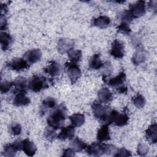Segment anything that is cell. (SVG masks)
Here are the masks:
<instances>
[{
    "instance_id": "1",
    "label": "cell",
    "mask_w": 157,
    "mask_h": 157,
    "mask_svg": "<svg viewBox=\"0 0 157 157\" xmlns=\"http://www.w3.org/2000/svg\"><path fill=\"white\" fill-rule=\"evenodd\" d=\"M67 107L64 103L60 104L50 113L47 118L48 125L55 129H61L63 127L67 117Z\"/></svg>"
},
{
    "instance_id": "2",
    "label": "cell",
    "mask_w": 157,
    "mask_h": 157,
    "mask_svg": "<svg viewBox=\"0 0 157 157\" xmlns=\"http://www.w3.org/2000/svg\"><path fill=\"white\" fill-rule=\"evenodd\" d=\"M104 82L113 88L118 93L123 94L128 91V87L126 85V77L124 72H121L114 77H109L102 80Z\"/></svg>"
},
{
    "instance_id": "3",
    "label": "cell",
    "mask_w": 157,
    "mask_h": 157,
    "mask_svg": "<svg viewBox=\"0 0 157 157\" xmlns=\"http://www.w3.org/2000/svg\"><path fill=\"white\" fill-rule=\"evenodd\" d=\"M94 117L103 124H109L111 109L102 104L101 102L95 101L91 105Z\"/></svg>"
},
{
    "instance_id": "4",
    "label": "cell",
    "mask_w": 157,
    "mask_h": 157,
    "mask_svg": "<svg viewBox=\"0 0 157 157\" xmlns=\"http://www.w3.org/2000/svg\"><path fill=\"white\" fill-rule=\"evenodd\" d=\"M47 79L42 75H34L28 82L29 90L34 93H38L48 88Z\"/></svg>"
},
{
    "instance_id": "5",
    "label": "cell",
    "mask_w": 157,
    "mask_h": 157,
    "mask_svg": "<svg viewBox=\"0 0 157 157\" xmlns=\"http://www.w3.org/2000/svg\"><path fill=\"white\" fill-rule=\"evenodd\" d=\"M129 121V116L126 113H120L116 110H111L109 124H113L117 126L126 125Z\"/></svg>"
},
{
    "instance_id": "6",
    "label": "cell",
    "mask_w": 157,
    "mask_h": 157,
    "mask_svg": "<svg viewBox=\"0 0 157 157\" xmlns=\"http://www.w3.org/2000/svg\"><path fill=\"white\" fill-rule=\"evenodd\" d=\"M67 76L72 84H74L81 77L82 72L77 63L66 62L65 63Z\"/></svg>"
},
{
    "instance_id": "7",
    "label": "cell",
    "mask_w": 157,
    "mask_h": 157,
    "mask_svg": "<svg viewBox=\"0 0 157 157\" xmlns=\"http://www.w3.org/2000/svg\"><path fill=\"white\" fill-rule=\"evenodd\" d=\"M30 65L23 58H15L9 61L6 67L15 71H21L28 69Z\"/></svg>"
},
{
    "instance_id": "8",
    "label": "cell",
    "mask_w": 157,
    "mask_h": 157,
    "mask_svg": "<svg viewBox=\"0 0 157 157\" xmlns=\"http://www.w3.org/2000/svg\"><path fill=\"white\" fill-rule=\"evenodd\" d=\"M22 141L16 140L11 144L6 145L3 148V155L6 157L15 156L18 151L22 150Z\"/></svg>"
},
{
    "instance_id": "9",
    "label": "cell",
    "mask_w": 157,
    "mask_h": 157,
    "mask_svg": "<svg viewBox=\"0 0 157 157\" xmlns=\"http://www.w3.org/2000/svg\"><path fill=\"white\" fill-rule=\"evenodd\" d=\"M75 45V42L73 39L68 38H60L57 42V49L58 52L63 55L69 53L73 50Z\"/></svg>"
},
{
    "instance_id": "10",
    "label": "cell",
    "mask_w": 157,
    "mask_h": 157,
    "mask_svg": "<svg viewBox=\"0 0 157 157\" xmlns=\"http://www.w3.org/2000/svg\"><path fill=\"white\" fill-rule=\"evenodd\" d=\"M110 54L113 58L121 59L124 55V45L121 41L115 39L111 45Z\"/></svg>"
},
{
    "instance_id": "11",
    "label": "cell",
    "mask_w": 157,
    "mask_h": 157,
    "mask_svg": "<svg viewBox=\"0 0 157 157\" xmlns=\"http://www.w3.org/2000/svg\"><path fill=\"white\" fill-rule=\"evenodd\" d=\"M129 11L132 13L135 18L143 16L146 12L145 2L144 1H138L135 3L129 5Z\"/></svg>"
},
{
    "instance_id": "12",
    "label": "cell",
    "mask_w": 157,
    "mask_h": 157,
    "mask_svg": "<svg viewBox=\"0 0 157 157\" xmlns=\"http://www.w3.org/2000/svg\"><path fill=\"white\" fill-rule=\"evenodd\" d=\"M147 59V52L142 46L137 47L132 56V63L136 65L139 66L144 63Z\"/></svg>"
},
{
    "instance_id": "13",
    "label": "cell",
    "mask_w": 157,
    "mask_h": 157,
    "mask_svg": "<svg viewBox=\"0 0 157 157\" xmlns=\"http://www.w3.org/2000/svg\"><path fill=\"white\" fill-rule=\"evenodd\" d=\"M14 91L16 93L26 94L29 89L27 79L22 76L17 77L13 82Z\"/></svg>"
},
{
    "instance_id": "14",
    "label": "cell",
    "mask_w": 157,
    "mask_h": 157,
    "mask_svg": "<svg viewBox=\"0 0 157 157\" xmlns=\"http://www.w3.org/2000/svg\"><path fill=\"white\" fill-rule=\"evenodd\" d=\"M42 57V52L38 48L27 51L23 55V58L30 65L38 62Z\"/></svg>"
},
{
    "instance_id": "15",
    "label": "cell",
    "mask_w": 157,
    "mask_h": 157,
    "mask_svg": "<svg viewBox=\"0 0 157 157\" xmlns=\"http://www.w3.org/2000/svg\"><path fill=\"white\" fill-rule=\"evenodd\" d=\"M86 153L90 156H101L104 153L103 144L99 142H93L87 146L85 149Z\"/></svg>"
},
{
    "instance_id": "16",
    "label": "cell",
    "mask_w": 157,
    "mask_h": 157,
    "mask_svg": "<svg viewBox=\"0 0 157 157\" xmlns=\"http://www.w3.org/2000/svg\"><path fill=\"white\" fill-rule=\"evenodd\" d=\"M44 72L52 77H56L62 73L63 67L59 63L55 61H52L46 67L44 68Z\"/></svg>"
},
{
    "instance_id": "17",
    "label": "cell",
    "mask_w": 157,
    "mask_h": 157,
    "mask_svg": "<svg viewBox=\"0 0 157 157\" xmlns=\"http://www.w3.org/2000/svg\"><path fill=\"white\" fill-rule=\"evenodd\" d=\"M145 136L150 144H156L157 142V124L156 123L151 124L145 132Z\"/></svg>"
},
{
    "instance_id": "18",
    "label": "cell",
    "mask_w": 157,
    "mask_h": 157,
    "mask_svg": "<svg viewBox=\"0 0 157 157\" xmlns=\"http://www.w3.org/2000/svg\"><path fill=\"white\" fill-rule=\"evenodd\" d=\"M61 131L57 136L58 139L64 140L66 139H73L75 136V127L72 125H69L62 127Z\"/></svg>"
},
{
    "instance_id": "19",
    "label": "cell",
    "mask_w": 157,
    "mask_h": 157,
    "mask_svg": "<svg viewBox=\"0 0 157 157\" xmlns=\"http://www.w3.org/2000/svg\"><path fill=\"white\" fill-rule=\"evenodd\" d=\"M23 152L28 156H33L37 151V147L35 144L26 139L22 141V150Z\"/></svg>"
},
{
    "instance_id": "20",
    "label": "cell",
    "mask_w": 157,
    "mask_h": 157,
    "mask_svg": "<svg viewBox=\"0 0 157 157\" xmlns=\"http://www.w3.org/2000/svg\"><path fill=\"white\" fill-rule=\"evenodd\" d=\"M110 23V19L105 15H100L96 18H93L91 20V25L100 29L106 28Z\"/></svg>"
},
{
    "instance_id": "21",
    "label": "cell",
    "mask_w": 157,
    "mask_h": 157,
    "mask_svg": "<svg viewBox=\"0 0 157 157\" xmlns=\"http://www.w3.org/2000/svg\"><path fill=\"white\" fill-rule=\"evenodd\" d=\"M57 107V101L55 98L48 97L45 98L42 102L40 107V112L45 114L47 112L55 109Z\"/></svg>"
},
{
    "instance_id": "22",
    "label": "cell",
    "mask_w": 157,
    "mask_h": 157,
    "mask_svg": "<svg viewBox=\"0 0 157 157\" xmlns=\"http://www.w3.org/2000/svg\"><path fill=\"white\" fill-rule=\"evenodd\" d=\"M96 139L99 142L107 141L110 139L109 124H103L98 130Z\"/></svg>"
},
{
    "instance_id": "23",
    "label": "cell",
    "mask_w": 157,
    "mask_h": 157,
    "mask_svg": "<svg viewBox=\"0 0 157 157\" xmlns=\"http://www.w3.org/2000/svg\"><path fill=\"white\" fill-rule=\"evenodd\" d=\"M13 42V38L11 35L6 32L1 33L0 35V43L2 51L8 50Z\"/></svg>"
},
{
    "instance_id": "24",
    "label": "cell",
    "mask_w": 157,
    "mask_h": 157,
    "mask_svg": "<svg viewBox=\"0 0 157 157\" xmlns=\"http://www.w3.org/2000/svg\"><path fill=\"white\" fill-rule=\"evenodd\" d=\"M98 96L99 101L101 103H108L113 98L112 92L108 88L104 87L101 88L98 92Z\"/></svg>"
},
{
    "instance_id": "25",
    "label": "cell",
    "mask_w": 157,
    "mask_h": 157,
    "mask_svg": "<svg viewBox=\"0 0 157 157\" xmlns=\"http://www.w3.org/2000/svg\"><path fill=\"white\" fill-rule=\"evenodd\" d=\"M13 104L17 107L26 106L31 102L30 99L24 93H17L13 99Z\"/></svg>"
},
{
    "instance_id": "26",
    "label": "cell",
    "mask_w": 157,
    "mask_h": 157,
    "mask_svg": "<svg viewBox=\"0 0 157 157\" xmlns=\"http://www.w3.org/2000/svg\"><path fill=\"white\" fill-rule=\"evenodd\" d=\"M87 146V144L78 137H75L70 142L71 148L75 152H80L85 150Z\"/></svg>"
},
{
    "instance_id": "27",
    "label": "cell",
    "mask_w": 157,
    "mask_h": 157,
    "mask_svg": "<svg viewBox=\"0 0 157 157\" xmlns=\"http://www.w3.org/2000/svg\"><path fill=\"white\" fill-rule=\"evenodd\" d=\"M103 63L100 57L99 53H96L93 55L90 59L88 63L89 68L93 70H98L101 69Z\"/></svg>"
},
{
    "instance_id": "28",
    "label": "cell",
    "mask_w": 157,
    "mask_h": 157,
    "mask_svg": "<svg viewBox=\"0 0 157 157\" xmlns=\"http://www.w3.org/2000/svg\"><path fill=\"white\" fill-rule=\"evenodd\" d=\"M71 123L74 127H80L82 126L85 121V118L83 114L80 113H76L71 115L69 117Z\"/></svg>"
},
{
    "instance_id": "29",
    "label": "cell",
    "mask_w": 157,
    "mask_h": 157,
    "mask_svg": "<svg viewBox=\"0 0 157 157\" xmlns=\"http://www.w3.org/2000/svg\"><path fill=\"white\" fill-rule=\"evenodd\" d=\"M101 69L102 80L110 77L113 71V66L110 61H105Z\"/></svg>"
},
{
    "instance_id": "30",
    "label": "cell",
    "mask_w": 157,
    "mask_h": 157,
    "mask_svg": "<svg viewBox=\"0 0 157 157\" xmlns=\"http://www.w3.org/2000/svg\"><path fill=\"white\" fill-rule=\"evenodd\" d=\"M67 55L71 63H77L80 61L82 56V51L80 50L73 49L71 50L69 53H67Z\"/></svg>"
},
{
    "instance_id": "31",
    "label": "cell",
    "mask_w": 157,
    "mask_h": 157,
    "mask_svg": "<svg viewBox=\"0 0 157 157\" xmlns=\"http://www.w3.org/2000/svg\"><path fill=\"white\" fill-rule=\"evenodd\" d=\"M44 135L45 138L50 142H52L55 139L56 137H57L56 129L49 126L45 128L44 131Z\"/></svg>"
},
{
    "instance_id": "32",
    "label": "cell",
    "mask_w": 157,
    "mask_h": 157,
    "mask_svg": "<svg viewBox=\"0 0 157 157\" xmlns=\"http://www.w3.org/2000/svg\"><path fill=\"white\" fill-rule=\"evenodd\" d=\"M13 85V82L8 78H2L1 77V83H0V90L2 94L7 93L12 86Z\"/></svg>"
},
{
    "instance_id": "33",
    "label": "cell",
    "mask_w": 157,
    "mask_h": 157,
    "mask_svg": "<svg viewBox=\"0 0 157 157\" xmlns=\"http://www.w3.org/2000/svg\"><path fill=\"white\" fill-rule=\"evenodd\" d=\"M132 102L137 109H142L145 106L146 100L142 94H137L136 96L132 98Z\"/></svg>"
},
{
    "instance_id": "34",
    "label": "cell",
    "mask_w": 157,
    "mask_h": 157,
    "mask_svg": "<svg viewBox=\"0 0 157 157\" xmlns=\"http://www.w3.org/2000/svg\"><path fill=\"white\" fill-rule=\"evenodd\" d=\"M120 19L121 20V21L126 22L129 23L131 21H132L134 19H135L134 17L132 14V13L129 11V10H125L123 12L121 13L120 15Z\"/></svg>"
},
{
    "instance_id": "35",
    "label": "cell",
    "mask_w": 157,
    "mask_h": 157,
    "mask_svg": "<svg viewBox=\"0 0 157 157\" xmlns=\"http://www.w3.org/2000/svg\"><path fill=\"white\" fill-rule=\"evenodd\" d=\"M149 151V147L144 142H139L137 147V153L139 156H144Z\"/></svg>"
},
{
    "instance_id": "36",
    "label": "cell",
    "mask_w": 157,
    "mask_h": 157,
    "mask_svg": "<svg viewBox=\"0 0 157 157\" xmlns=\"http://www.w3.org/2000/svg\"><path fill=\"white\" fill-rule=\"evenodd\" d=\"M118 32L126 35H129L131 33V29L129 27V25L128 23L121 21V23L117 27Z\"/></svg>"
},
{
    "instance_id": "37",
    "label": "cell",
    "mask_w": 157,
    "mask_h": 157,
    "mask_svg": "<svg viewBox=\"0 0 157 157\" xmlns=\"http://www.w3.org/2000/svg\"><path fill=\"white\" fill-rule=\"evenodd\" d=\"M103 147H104V153H105L107 155L113 156L118 149L116 146L110 144H103Z\"/></svg>"
},
{
    "instance_id": "38",
    "label": "cell",
    "mask_w": 157,
    "mask_h": 157,
    "mask_svg": "<svg viewBox=\"0 0 157 157\" xmlns=\"http://www.w3.org/2000/svg\"><path fill=\"white\" fill-rule=\"evenodd\" d=\"M9 131L12 135L18 136L21 132V126L19 123L17 122H13L10 125Z\"/></svg>"
},
{
    "instance_id": "39",
    "label": "cell",
    "mask_w": 157,
    "mask_h": 157,
    "mask_svg": "<svg viewBox=\"0 0 157 157\" xmlns=\"http://www.w3.org/2000/svg\"><path fill=\"white\" fill-rule=\"evenodd\" d=\"M142 42V36L140 33H137L132 35L131 42L134 46L136 47L140 46Z\"/></svg>"
},
{
    "instance_id": "40",
    "label": "cell",
    "mask_w": 157,
    "mask_h": 157,
    "mask_svg": "<svg viewBox=\"0 0 157 157\" xmlns=\"http://www.w3.org/2000/svg\"><path fill=\"white\" fill-rule=\"evenodd\" d=\"M132 154L130 151L126 149L125 148H118L113 156L116 157H123V156H131Z\"/></svg>"
},
{
    "instance_id": "41",
    "label": "cell",
    "mask_w": 157,
    "mask_h": 157,
    "mask_svg": "<svg viewBox=\"0 0 157 157\" xmlns=\"http://www.w3.org/2000/svg\"><path fill=\"white\" fill-rule=\"evenodd\" d=\"M7 21L5 15H1V25L0 29L1 31H5L7 29Z\"/></svg>"
},
{
    "instance_id": "42",
    "label": "cell",
    "mask_w": 157,
    "mask_h": 157,
    "mask_svg": "<svg viewBox=\"0 0 157 157\" xmlns=\"http://www.w3.org/2000/svg\"><path fill=\"white\" fill-rule=\"evenodd\" d=\"M62 156L65 157H70V156H75V151L71 148H66L63 150Z\"/></svg>"
},
{
    "instance_id": "43",
    "label": "cell",
    "mask_w": 157,
    "mask_h": 157,
    "mask_svg": "<svg viewBox=\"0 0 157 157\" xmlns=\"http://www.w3.org/2000/svg\"><path fill=\"white\" fill-rule=\"evenodd\" d=\"M157 1H150L148 3V9L150 11H151L153 13H155L156 12L157 7Z\"/></svg>"
},
{
    "instance_id": "44",
    "label": "cell",
    "mask_w": 157,
    "mask_h": 157,
    "mask_svg": "<svg viewBox=\"0 0 157 157\" xmlns=\"http://www.w3.org/2000/svg\"><path fill=\"white\" fill-rule=\"evenodd\" d=\"M7 6L6 4H1V14L5 15L7 12Z\"/></svg>"
}]
</instances>
